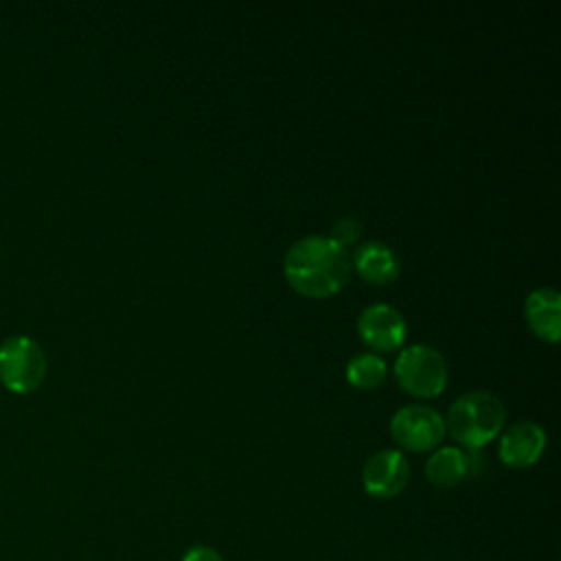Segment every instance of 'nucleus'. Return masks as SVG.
<instances>
[{
  "label": "nucleus",
  "instance_id": "f257e3e1",
  "mask_svg": "<svg viewBox=\"0 0 561 561\" xmlns=\"http://www.w3.org/2000/svg\"><path fill=\"white\" fill-rule=\"evenodd\" d=\"M287 283L302 296L327 298L351 278V254L331 237L307 234L289 245L283 261Z\"/></svg>",
  "mask_w": 561,
  "mask_h": 561
},
{
  "label": "nucleus",
  "instance_id": "f03ea898",
  "mask_svg": "<svg viewBox=\"0 0 561 561\" xmlns=\"http://www.w3.org/2000/svg\"><path fill=\"white\" fill-rule=\"evenodd\" d=\"M506 421L504 403L484 390L460 394L447 412L449 434L469 451H478L493 440Z\"/></svg>",
  "mask_w": 561,
  "mask_h": 561
},
{
  "label": "nucleus",
  "instance_id": "7ed1b4c3",
  "mask_svg": "<svg viewBox=\"0 0 561 561\" xmlns=\"http://www.w3.org/2000/svg\"><path fill=\"white\" fill-rule=\"evenodd\" d=\"M394 377L399 386L412 397H436L445 390L449 368L438 348L427 344L405 346L394 362Z\"/></svg>",
  "mask_w": 561,
  "mask_h": 561
},
{
  "label": "nucleus",
  "instance_id": "20e7f679",
  "mask_svg": "<svg viewBox=\"0 0 561 561\" xmlns=\"http://www.w3.org/2000/svg\"><path fill=\"white\" fill-rule=\"evenodd\" d=\"M46 377V355L42 346L26 335L9 337L0 344V381L15 394H28Z\"/></svg>",
  "mask_w": 561,
  "mask_h": 561
},
{
  "label": "nucleus",
  "instance_id": "39448f33",
  "mask_svg": "<svg viewBox=\"0 0 561 561\" xmlns=\"http://www.w3.org/2000/svg\"><path fill=\"white\" fill-rule=\"evenodd\" d=\"M390 434L403 449L427 451L445 436V421L430 405H403L390 419Z\"/></svg>",
  "mask_w": 561,
  "mask_h": 561
},
{
  "label": "nucleus",
  "instance_id": "423d86ee",
  "mask_svg": "<svg viewBox=\"0 0 561 561\" xmlns=\"http://www.w3.org/2000/svg\"><path fill=\"white\" fill-rule=\"evenodd\" d=\"M410 473V462L399 449H381L364 462L362 484L368 495L388 500L408 486Z\"/></svg>",
  "mask_w": 561,
  "mask_h": 561
},
{
  "label": "nucleus",
  "instance_id": "0eeeda50",
  "mask_svg": "<svg viewBox=\"0 0 561 561\" xmlns=\"http://www.w3.org/2000/svg\"><path fill=\"white\" fill-rule=\"evenodd\" d=\"M357 333L375 351H394L403 344L408 324L399 309L386 302H375L362 309L357 318Z\"/></svg>",
  "mask_w": 561,
  "mask_h": 561
},
{
  "label": "nucleus",
  "instance_id": "6e6552de",
  "mask_svg": "<svg viewBox=\"0 0 561 561\" xmlns=\"http://www.w3.org/2000/svg\"><path fill=\"white\" fill-rule=\"evenodd\" d=\"M546 432L535 421H517L513 423L500 438V460L506 467L524 469L539 460L546 449Z\"/></svg>",
  "mask_w": 561,
  "mask_h": 561
},
{
  "label": "nucleus",
  "instance_id": "1a4fd4ad",
  "mask_svg": "<svg viewBox=\"0 0 561 561\" xmlns=\"http://www.w3.org/2000/svg\"><path fill=\"white\" fill-rule=\"evenodd\" d=\"M351 267H355V272L364 280L375 285H386L399 276L401 261L390 245L381 241H366L355 248L351 256Z\"/></svg>",
  "mask_w": 561,
  "mask_h": 561
},
{
  "label": "nucleus",
  "instance_id": "9d476101",
  "mask_svg": "<svg viewBox=\"0 0 561 561\" xmlns=\"http://www.w3.org/2000/svg\"><path fill=\"white\" fill-rule=\"evenodd\" d=\"M478 454L460 447H440L425 462V478L440 489L456 486L476 471Z\"/></svg>",
  "mask_w": 561,
  "mask_h": 561
},
{
  "label": "nucleus",
  "instance_id": "9b49d317",
  "mask_svg": "<svg viewBox=\"0 0 561 561\" xmlns=\"http://www.w3.org/2000/svg\"><path fill=\"white\" fill-rule=\"evenodd\" d=\"M526 320L533 333L546 342H557L561 331V296L552 287H537L526 296Z\"/></svg>",
  "mask_w": 561,
  "mask_h": 561
},
{
  "label": "nucleus",
  "instance_id": "f8f14e48",
  "mask_svg": "<svg viewBox=\"0 0 561 561\" xmlns=\"http://www.w3.org/2000/svg\"><path fill=\"white\" fill-rule=\"evenodd\" d=\"M386 359L375 353H359L346 362V379L359 390H373L386 379Z\"/></svg>",
  "mask_w": 561,
  "mask_h": 561
},
{
  "label": "nucleus",
  "instance_id": "ddd939ff",
  "mask_svg": "<svg viewBox=\"0 0 561 561\" xmlns=\"http://www.w3.org/2000/svg\"><path fill=\"white\" fill-rule=\"evenodd\" d=\"M362 230H364V228H362V221H359L355 215H344V217H340V219L333 224L329 237H331L337 245L346 248V245H351V243H355V241L359 239Z\"/></svg>",
  "mask_w": 561,
  "mask_h": 561
},
{
  "label": "nucleus",
  "instance_id": "4468645a",
  "mask_svg": "<svg viewBox=\"0 0 561 561\" xmlns=\"http://www.w3.org/2000/svg\"><path fill=\"white\" fill-rule=\"evenodd\" d=\"M182 561H224V557L210 546H193L184 552Z\"/></svg>",
  "mask_w": 561,
  "mask_h": 561
}]
</instances>
